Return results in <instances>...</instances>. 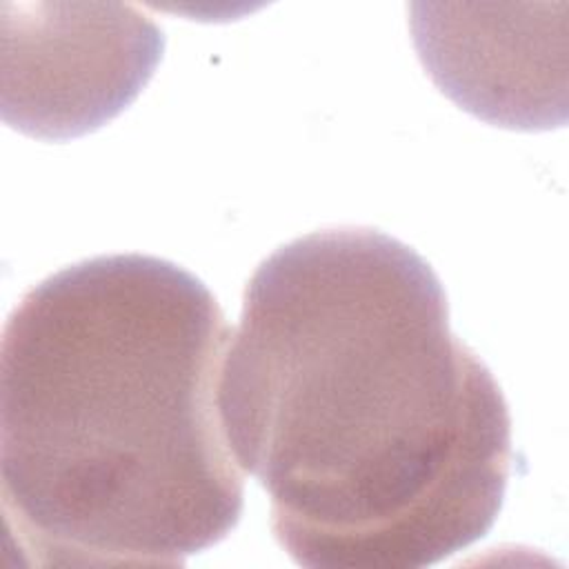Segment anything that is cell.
Listing matches in <instances>:
<instances>
[{
  "label": "cell",
  "mask_w": 569,
  "mask_h": 569,
  "mask_svg": "<svg viewBox=\"0 0 569 569\" xmlns=\"http://www.w3.org/2000/svg\"><path fill=\"white\" fill-rule=\"evenodd\" d=\"M220 413L300 567H429L487 536L505 502V396L451 331L431 264L371 227L313 231L256 269Z\"/></svg>",
  "instance_id": "6da1fadb"
},
{
  "label": "cell",
  "mask_w": 569,
  "mask_h": 569,
  "mask_svg": "<svg viewBox=\"0 0 569 569\" xmlns=\"http://www.w3.org/2000/svg\"><path fill=\"white\" fill-rule=\"evenodd\" d=\"M231 340L202 280L142 253L29 289L0 347V502L24 567H182L244 507L220 413Z\"/></svg>",
  "instance_id": "7a4b0ae2"
},
{
  "label": "cell",
  "mask_w": 569,
  "mask_h": 569,
  "mask_svg": "<svg viewBox=\"0 0 569 569\" xmlns=\"http://www.w3.org/2000/svg\"><path fill=\"white\" fill-rule=\"evenodd\" d=\"M18 4L4 18L2 118L67 140L127 109L162 56L158 24L127 4Z\"/></svg>",
  "instance_id": "3957f363"
},
{
  "label": "cell",
  "mask_w": 569,
  "mask_h": 569,
  "mask_svg": "<svg viewBox=\"0 0 569 569\" xmlns=\"http://www.w3.org/2000/svg\"><path fill=\"white\" fill-rule=\"evenodd\" d=\"M411 13L427 73L460 109L507 129L565 124V49L551 18L496 4H411Z\"/></svg>",
  "instance_id": "277c9868"
}]
</instances>
